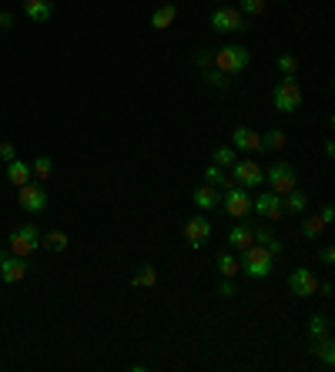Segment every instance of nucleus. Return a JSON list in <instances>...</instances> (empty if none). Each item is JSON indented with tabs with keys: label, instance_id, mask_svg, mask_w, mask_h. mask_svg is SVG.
Returning a JSON list of instances; mask_svg holds the SVG:
<instances>
[{
	"label": "nucleus",
	"instance_id": "32",
	"mask_svg": "<svg viewBox=\"0 0 335 372\" xmlns=\"http://www.w3.org/2000/svg\"><path fill=\"white\" fill-rule=\"evenodd\" d=\"M265 0H238V10L245 14V17H258V14H265Z\"/></svg>",
	"mask_w": 335,
	"mask_h": 372
},
{
	"label": "nucleus",
	"instance_id": "23",
	"mask_svg": "<svg viewBox=\"0 0 335 372\" xmlns=\"http://www.w3.org/2000/svg\"><path fill=\"white\" fill-rule=\"evenodd\" d=\"M285 145H288V134H285L282 127H268L261 134V151H282Z\"/></svg>",
	"mask_w": 335,
	"mask_h": 372
},
{
	"label": "nucleus",
	"instance_id": "26",
	"mask_svg": "<svg viewBox=\"0 0 335 372\" xmlns=\"http://www.w3.org/2000/svg\"><path fill=\"white\" fill-rule=\"evenodd\" d=\"M325 335H332V332H329V319H325V316H312L309 319V339L312 342H318V339H325Z\"/></svg>",
	"mask_w": 335,
	"mask_h": 372
},
{
	"label": "nucleus",
	"instance_id": "39",
	"mask_svg": "<svg viewBox=\"0 0 335 372\" xmlns=\"http://www.w3.org/2000/svg\"><path fill=\"white\" fill-rule=\"evenodd\" d=\"M195 61H198V68H211V54H205V50H202V54H198V57H195Z\"/></svg>",
	"mask_w": 335,
	"mask_h": 372
},
{
	"label": "nucleus",
	"instance_id": "5",
	"mask_svg": "<svg viewBox=\"0 0 335 372\" xmlns=\"http://www.w3.org/2000/svg\"><path fill=\"white\" fill-rule=\"evenodd\" d=\"M265 181H268V192H275V195H288L292 188H299V174L288 161H275L265 174Z\"/></svg>",
	"mask_w": 335,
	"mask_h": 372
},
{
	"label": "nucleus",
	"instance_id": "19",
	"mask_svg": "<svg viewBox=\"0 0 335 372\" xmlns=\"http://www.w3.org/2000/svg\"><path fill=\"white\" fill-rule=\"evenodd\" d=\"M34 174H30V165L27 161H21V158H14V161H7V181L14 185V188H21V185H27Z\"/></svg>",
	"mask_w": 335,
	"mask_h": 372
},
{
	"label": "nucleus",
	"instance_id": "33",
	"mask_svg": "<svg viewBox=\"0 0 335 372\" xmlns=\"http://www.w3.org/2000/svg\"><path fill=\"white\" fill-rule=\"evenodd\" d=\"M275 64H279L282 77H295V71H299V57H295V54H282Z\"/></svg>",
	"mask_w": 335,
	"mask_h": 372
},
{
	"label": "nucleus",
	"instance_id": "7",
	"mask_svg": "<svg viewBox=\"0 0 335 372\" xmlns=\"http://www.w3.org/2000/svg\"><path fill=\"white\" fill-rule=\"evenodd\" d=\"M211 27L218 34H238V30H248V17L235 7H218L211 10Z\"/></svg>",
	"mask_w": 335,
	"mask_h": 372
},
{
	"label": "nucleus",
	"instance_id": "38",
	"mask_svg": "<svg viewBox=\"0 0 335 372\" xmlns=\"http://www.w3.org/2000/svg\"><path fill=\"white\" fill-rule=\"evenodd\" d=\"M332 262H335V248L325 245V248H322V265H332Z\"/></svg>",
	"mask_w": 335,
	"mask_h": 372
},
{
	"label": "nucleus",
	"instance_id": "16",
	"mask_svg": "<svg viewBox=\"0 0 335 372\" xmlns=\"http://www.w3.org/2000/svg\"><path fill=\"white\" fill-rule=\"evenodd\" d=\"M252 235H255V242H258V245H261V248H268V251H272L275 258H279V255L285 251L282 238H279V235H275V231H272L268 225H258V228H252Z\"/></svg>",
	"mask_w": 335,
	"mask_h": 372
},
{
	"label": "nucleus",
	"instance_id": "30",
	"mask_svg": "<svg viewBox=\"0 0 335 372\" xmlns=\"http://www.w3.org/2000/svg\"><path fill=\"white\" fill-rule=\"evenodd\" d=\"M155 282H158V269H155V265H141V272L134 275V285H138V289H151Z\"/></svg>",
	"mask_w": 335,
	"mask_h": 372
},
{
	"label": "nucleus",
	"instance_id": "22",
	"mask_svg": "<svg viewBox=\"0 0 335 372\" xmlns=\"http://www.w3.org/2000/svg\"><path fill=\"white\" fill-rule=\"evenodd\" d=\"M312 352L322 359V366H325V369H332V366H335V342H332V335H325V339L312 342Z\"/></svg>",
	"mask_w": 335,
	"mask_h": 372
},
{
	"label": "nucleus",
	"instance_id": "29",
	"mask_svg": "<svg viewBox=\"0 0 335 372\" xmlns=\"http://www.w3.org/2000/svg\"><path fill=\"white\" fill-rule=\"evenodd\" d=\"M54 172V161L47 158V154H41V158H34V165H30V174L37 178V181H44V178H51Z\"/></svg>",
	"mask_w": 335,
	"mask_h": 372
},
{
	"label": "nucleus",
	"instance_id": "17",
	"mask_svg": "<svg viewBox=\"0 0 335 372\" xmlns=\"http://www.w3.org/2000/svg\"><path fill=\"white\" fill-rule=\"evenodd\" d=\"M255 242V235H252V225L238 222L232 225V231H228V245H232V251H245V248Z\"/></svg>",
	"mask_w": 335,
	"mask_h": 372
},
{
	"label": "nucleus",
	"instance_id": "27",
	"mask_svg": "<svg viewBox=\"0 0 335 372\" xmlns=\"http://www.w3.org/2000/svg\"><path fill=\"white\" fill-rule=\"evenodd\" d=\"M322 228H325V222H322L318 215H305V218H302V235H305L309 242H315V238L322 235Z\"/></svg>",
	"mask_w": 335,
	"mask_h": 372
},
{
	"label": "nucleus",
	"instance_id": "4",
	"mask_svg": "<svg viewBox=\"0 0 335 372\" xmlns=\"http://www.w3.org/2000/svg\"><path fill=\"white\" fill-rule=\"evenodd\" d=\"M221 208H225V215H232L235 222L248 218V215H252V195H248V188L228 181V185H225V195H221Z\"/></svg>",
	"mask_w": 335,
	"mask_h": 372
},
{
	"label": "nucleus",
	"instance_id": "40",
	"mask_svg": "<svg viewBox=\"0 0 335 372\" xmlns=\"http://www.w3.org/2000/svg\"><path fill=\"white\" fill-rule=\"evenodd\" d=\"M318 292L329 298V296H332V282H318Z\"/></svg>",
	"mask_w": 335,
	"mask_h": 372
},
{
	"label": "nucleus",
	"instance_id": "11",
	"mask_svg": "<svg viewBox=\"0 0 335 372\" xmlns=\"http://www.w3.org/2000/svg\"><path fill=\"white\" fill-rule=\"evenodd\" d=\"M288 292L299 298H309L318 292V278H315V272L312 269H292V275H288Z\"/></svg>",
	"mask_w": 335,
	"mask_h": 372
},
{
	"label": "nucleus",
	"instance_id": "15",
	"mask_svg": "<svg viewBox=\"0 0 335 372\" xmlns=\"http://www.w3.org/2000/svg\"><path fill=\"white\" fill-rule=\"evenodd\" d=\"M24 17L34 24H44L54 17V3L51 0H24Z\"/></svg>",
	"mask_w": 335,
	"mask_h": 372
},
{
	"label": "nucleus",
	"instance_id": "13",
	"mask_svg": "<svg viewBox=\"0 0 335 372\" xmlns=\"http://www.w3.org/2000/svg\"><path fill=\"white\" fill-rule=\"evenodd\" d=\"M27 275V258H21V255H0V278L3 282H21Z\"/></svg>",
	"mask_w": 335,
	"mask_h": 372
},
{
	"label": "nucleus",
	"instance_id": "6",
	"mask_svg": "<svg viewBox=\"0 0 335 372\" xmlns=\"http://www.w3.org/2000/svg\"><path fill=\"white\" fill-rule=\"evenodd\" d=\"M10 255H21V258H27V255H34L37 248H41V231L34 228V225H21V228H14L10 231Z\"/></svg>",
	"mask_w": 335,
	"mask_h": 372
},
{
	"label": "nucleus",
	"instance_id": "31",
	"mask_svg": "<svg viewBox=\"0 0 335 372\" xmlns=\"http://www.w3.org/2000/svg\"><path fill=\"white\" fill-rule=\"evenodd\" d=\"M211 165H218V168H232L235 165V148H215L211 151Z\"/></svg>",
	"mask_w": 335,
	"mask_h": 372
},
{
	"label": "nucleus",
	"instance_id": "34",
	"mask_svg": "<svg viewBox=\"0 0 335 372\" xmlns=\"http://www.w3.org/2000/svg\"><path fill=\"white\" fill-rule=\"evenodd\" d=\"M205 81L215 91H228V87H232V84H228V74H221V71H205Z\"/></svg>",
	"mask_w": 335,
	"mask_h": 372
},
{
	"label": "nucleus",
	"instance_id": "9",
	"mask_svg": "<svg viewBox=\"0 0 335 372\" xmlns=\"http://www.w3.org/2000/svg\"><path fill=\"white\" fill-rule=\"evenodd\" d=\"M252 211H255L258 218H265V222H279V218H285L282 195H275V192H261L258 198H252Z\"/></svg>",
	"mask_w": 335,
	"mask_h": 372
},
{
	"label": "nucleus",
	"instance_id": "2",
	"mask_svg": "<svg viewBox=\"0 0 335 372\" xmlns=\"http://www.w3.org/2000/svg\"><path fill=\"white\" fill-rule=\"evenodd\" d=\"M211 64H215V71H221V74H228V77L241 74L252 64V50L245 48V44H225V48L211 57Z\"/></svg>",
	"mask_w": 335,
	"mask_h": 372
},
{
	"label": "nucleus",
	"instance_id": "24",
	"mask_svg": "<svg viewBox=\"0 0 335 372\" xmlns=\"http://www.w3.org/2000/svg\"><path fill=\"white\" fill-rule=\"evenodd\" d=\"M41 245L47 248V251H64V248H67V231L54 228V231H47V235H41Z\"/></svg>",
	"mask_w": 335,
	"mask_h": 372
},
{
	"label": "nucleus",
	"instance_id": "28",
	"mask_svg": "<svg viewBox=\"0 0 335 372\" xmlns=\"http://www.w3.org/2000/svg\"><path fill=\"white\" fill-rule=\"evenodd\" d=\"M232 178L225 174V168H218V165H208L205 168V185H211V188H225Z\"/></svg>",
	"mask_w": 335,
	"mask_h": 372
},
{
	"label": "nucleus",
	"instance_id": "1",
	"mask_svg": "<svg viewBox=\"0 0 335 372\" xmlns=\"http://www.w3.org/2000/svg\"><path fill=\"white\" fill-rule=\"evenodd\" d=\"M238 272L245 275V278H268V275L275 272V255L268 251V248H261V245H252L241 251V258H238Z\"/></svg>",
	"mask_w": 335,
	"mask_h": 372
},
{
	"label": "nucleus",
	"instance_id": "8",
	"mask_svg": "<svg viewBox=\"0 0 335 372\" xmlns=\"http://www.w3.org/2000/svg\"><path fill=\"white\" fill-rule=\"evenodd\" d=\"M17 198H21V208L27 215H41L47 208V188L41 181H27V185L17 188Z\"/></svg>",
	"mask_w": 335,
	"mask_h": 372
},
{
	"label": "nucleus",
	"instance_id": "41",
	"mask_svg": "<svg viewBox=\"0 0 335 372\" xmlns=\"http://www.w3.org/2000/svg\"><path fill=\"white\" fill-rule=\"evenodd\" d=\"M14 24V17H10V14H0V27H10Z\"/></svg>",
	"mask_w": 335,
	"mask_h": 372
},
{
	"label": "nucleus",
	"instance_id": "12",
	"mask_svg": "<svg viewBox=\"0 0 335 372\" xmlns=\"http://www.w3.org/2000/svg\"><path fill=\"white\" fill-rule=\"evenodd\" d=\"M208 238H211V222H208L205 215H191L184 222V242L191 248H202L208 245Z\"/></svg>",
	"mask_w": 335,
	"mask_h": 372
},
{
	"label": "nucleus",
	"instance_id": "10",
	"mask_svg": "<svg viewBox=\"0 0 335 372\" xmlns=\"http://www.w3.org/2000/svg\"><path fill=\"white\" fill-rule=\"evenodd\" d=\"M232 181L235 185H241V188H261L265 174H261V168H258V161H238V158H235Z\"/></svg>",
	"mask_w": 335,
	"mask_h": 372
},
{
	"label": "nucleus",
	"instance_id": "36",
	"mask_svg": "<svg viewBox=\"0 0 335 372\" xmlns=\"http://www.w3.org/2000/svg\"><path fill=\"white\" fill-rule=\"evenodd\" d=\"M0 158H3V161H14V158H17V148H14L10 141H0Z\"/></svg>",
	"mask_w": 335,
	"mask_h": 372
},
{
	"label": "nucleus",
	"instance_id": "35",
	"mask_svg": "<svg viewBox=\"0 0 335 372\" xmlns=\"http://www.w3.org/2000/svg\"><path fill=\"white\" fill-rule=\"evenodd\" d=\"M218 296H221V298H235V296H238L232 278H221V282H218Z\"/></svg>",
	"mask_w": 335,
	"mask_h": 372
},
{
	"label": "nucleus",
	"instance_id": "3",
	"mask_svg": "<svg viewBox=\"0 0 335 372\" xmlns=\"http://www.w3.org/2000/svg\"><path fill=\"white\" fill-rule=\"evenodd\" d=\"M272 104H275V111H282V114H295V111L302 107V84H299L295 77H282V81L272 87Z\"/></svg>",
	"mask_w": 335,
	"mask_h": 372
},
{
	"label": "nucleus",
	"instance_id": "37",
	"mask_svg": "<svg viewBox=\"0 0 335 372\" xmlns=\"http://www.w3.org/2000/svg\"><path fill=\"white\" fill-rule=\"evenodd\" d=\"M318 218H322V222L329 225V222H335V208L332 205H322V211H318Z\"/></svg>",
	"mask_w": 335,
	"mask_h": 372
},
{
	"label": "nucleus",
	"instance_id": "14",
	"mask_svg": "<svg viewBox=\"0 0 335 372\" xmlns=\"http://www.w3.org/2000/svg\"><path fill=\"white\" fill-rule=\"evenodd\" d=\"M232 148L248 151V154H255V151H261V134L241 124V127H235V131H232Z\"/></svg>",
	"mask_w": 335,
	"mask_h": 372
},
{
	"label": "nucleus",
	"instance_id": "25",
	"mask_svg": "<svg viewBox=\"0 0 335 372\" xmlns=\"http://www.w3.org/2000/svg\"><path fill=\"white\" fill-rule=\"evenodd\" d=\"M215 265H218V275H221V278H235V275H238V258H235L232 251H221Z\"/></svg>",
	"mask_w": 335,
	"mask_h": 372
},
{
	"label": "nucleus",
	"instance_id": "21",
	"mask_svg": "<svg viewBox=\"0 0 335 372\" xmlns=\"http://www.w3.org/2000/svg\"><path fill=\"white\" fill-rule=\"evenodd\" d=\"M282 208L285 215H305V208H309V198L299 192V188H292L288 195H282Z\"/></svg>",
	"mask_w": 335,
	"mask_h": 372
},
{
	"label": "nucleus",
	"instance_id": "20",
	"mask_svg": "<svg viewBox=\"0 0 335 372\" xmlns=\"http://www.w3.org/2000/svg\"><path fill=\"white\" fill-rule=\"evenodd\" d=\"M175 17H178V7L175 3H161V7H155V14H151V27L155 30H168V27L175 24Z\"/></svg>",
	"mask_w": 335,
	"mask_h": 372
},
{
	"label": "nucleus",
	"instance_id": "18",
	"mask_svg": "<svg viewBox=\"0 0 335 372\" xmlns=\"http://www.w3.org/2000/svg\"><path fill=\"white\" fill-rule=\"evenodd\" d=\"M191 201H195V208H198V211H211V208H218V205H221V195H218V188L205 185V188H195Z\"/></svg>",
	"mask_w": 335,
	"mask_h": 372
}]
</instances>
